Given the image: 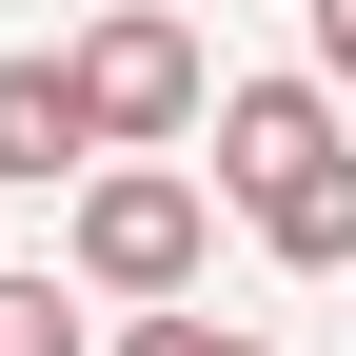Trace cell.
Segmentation results:
<instances>
[{"label":"cell","mask_w":356,"mask_h":356,"mask_svg":"<svg viewBox=\"0 0 356 356\" xmlns=\"http://www.w3.org/2000/svg\"><path fill=\"white\" fill-rule=\"evenodd\" d=\"M218 218L277 277H356V119H337V79H218Z\"/></svg>","instance_id":"6da1fadb"},{"label":"cell","mask_w":356,"mask_h":356,"mask_svg":"<svg viewBox=\"0 0 356 356\" xmlns=\"http://www.w3.org/2000/svg\"><path fill=\"white\" fill-rule=\"evenodd\" d=\"M198 257H218V178H198V159H99V178L60 198V277L99 297V317H178Z\"/></svg>","instance_id":"7a4b0ae2"},{"label":"cell","mask_w":356,"mask_h":356,"mask_svg":"<svg viewBox=\"0 0 356 356\" xmlns=\"http://www.w3.org/2000/svg\"><path fill=\"white\" fill-rule=\"evenodd\" d=\"M79 99H99V159H159V139L218 119V60H198L178 0H99V20H79Z\"/></svg>","instance_id":"3957f363"},{"label":"cell","mask_w":356,"mask_h":356,"mask_svg":"<svg viewBox=\"0 0 356 356\" xmlns=\"http://www.w3.org/2000/svg\"><path fill=\"white\" fill-rule=\"evenodd\" d=\"M79 198L99 178V99H79V60H0V198Z\"/></svg>","instance_id":"277c9868"},{"label":"cell","mask_w":356,"mask_h":356,"mask_svg":"<svg viewBox=\"0 0 356 356\" xmlns=\"http://www.w3.org/2000/svg\"><path fill=\"white\" fill-rule=\"evenodd\" d=\"M0 356H79V277H20L0 257Z\"/></svg>","instance_id":"5b68a950"},{"label":"cell","mask_w":356,"mask_h":356,"mask_svg":"<svg viewBox=\"0 0 356 356\" xmlns=\"http://www.w3.org/2000/svg\"><path fill=\"white\" fill-rule=\"evenodd\" d=\"M119 356H277V337H238V317H119Z\"/></svg>","instance_id":"8992f818"},{"label":"cell","mask_w":356,"mask_h":356,"mask_svg":"<svg viewBox=\"0 0 356 356\" xmlns=\"http://www.w3.org/2000/svg\"><path fill=\"white\" fill-rule=\"evenodd\" d=\"M317 79H337V99H356V0H317Z\"/></svg>","instance_id":"52a82bcc"}]
</instances>
